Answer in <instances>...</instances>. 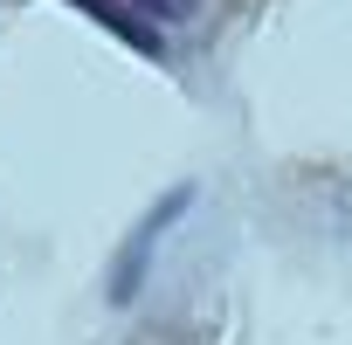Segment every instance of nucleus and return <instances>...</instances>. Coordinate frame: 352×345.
<instances>
[{
  "mask_svg": "<svg viewBox=\"0 0 352 345\" xmlns=\"http://www.w3.org/2000/svg\"><path fill=\"white\" fill-rule=\"evenodd\" d=\"M138 8H145V14H159V21H187L201 0H138Z\"/></svg>",
  "mask_w": 352,
  "mask_h": 345,
  "instance_id": "f03ea898",
  "label": "nucleus"
},
{
  "mask_svg": "<svg viewBox=\"0 0 352 345\" xmlns=\"http://www.w3.org/2000/svg\"><path fill=\"white\" fill-rule=\"evenodd\" d=\"M69 8H83L90 21H104V28H111V35H118L124 49H145L152 63L166 56V42H159V35L145 28V14H131V8H118V0H69Z\"/></svg>",
  "mask_w": 352,
  "mask_h": 345,
  "instance_id": "f257e3e1",
  "label": "nucleus"
}]
</instances>
